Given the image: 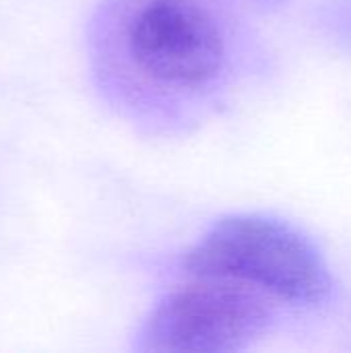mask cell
Wrapping results in <instances>:
<instances>
[{
	"label": "cell",
	"instance_id": "3957f363",
	"mask_svg": "<svg viewBox=\"0 0 351 353\" xmlns=\"http://www.w3.org/2000/svg\"><path fill=\"white\" fill-rule=\"evenodd\" d=\"M192 279L151 310L139 335L141 352L236 353L269 331L271 298L225 279Z\"/></svg>",
	"mask_w": 351,
	"mask_h": 353
},
{
	"label": "cell",
	"instance_id": "7a4b0ae2",
	"mask_svg": "<svg viewBox=\"0 0 351 353\" xmlns=\"http://www.w3.org/2000/svg\"><path fill=\"white\" fill-rule=\"evenodd\" d=\"M190 277L225 279L294 306H317L331 290L323 254L294 225L257 213L219 219L186 254Z\"/></svg>",
	"mask_w": 351,
	"mask_h": 353
},
{
	"label": "cell",
	"instance_id": "6da1fadb",
	"mask_svg": "<svg viewBox=\"0 0 351 353\" xmlns=\"http://www.w3.org/2000/svg\"><path fill=\"white\" fill-rule=\"evenodd\" d=\"M99 39L116 83L153 103L207 99L230 66L225 29L203 0H116Z\"/></svg>",
	"mask_w": 351,
	"mask_h": 353
}]
</instances>
